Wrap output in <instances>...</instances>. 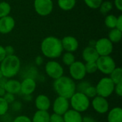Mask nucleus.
Wrapping results in <instances>:
<instances>
[{
  "label": "nucleus",
  "instance_id": "nucleus-1",
  "mask_svg": "<svg viewBox=\"0 0 122 122\" xmlns=\"http://www.w3.org/2000/svg\"><path fill=\"white\" fill-rule=\"evenodd\" d=\"M41 51L43 55L49 59H56L61 56L64 49L61 41L55 36H47L41 44Z\"/></svg>",
  "mask_w": 122,
  "mask_h": 122
},
{
  "label": "nucleus",
  "instance_id": "nucleus-2",
  "mask_svg": "<svg viewBox=\"0 0 122 122\" xmlns=\"http://www.w3.org/2000/svg\"><path fill=\"white\" fill-rule=\"evenodd\" d=\"M76 85L74 80L71 77L62 76L54 80L53 87L58 96L69 99L76 92Z\"/></svg>",
  "mask_w": 122,
  "mask_h": 122
},
{
  "label": "nucleus",
  "instance_id": "nucleus-3",
  "mask_svg": "<svg viewBox=\"0 0 122 122\" xmlns=\"http://www.w3.org/2000/svg\"><path fill=\"white\" fill-rule=\"evenodd\" d=\"M21 69V61L19 58L13 54L6 56L0 63V70L4 77L12 79L16 76Z\"/></svg>",
  "mask_w": 122,
  "mask_h": 122
},
{
  "label": "nucleus",
  "instance_id": "nucleus-4",
  "mask_svg": "<svg viewBox=\"0 0 122 122\" xmlns=\"http://www.w3.org/2000/svg\"><path fill=\"white\" fill-rule=\"evenodd\" d=\"M69 99V104L72 109L79 113L87 111L90 107L89 99L83 93L76 92Z\"/></svg>",
  "mask_w": 122,
  "mask_h": 122
},
{
  "label": "nucleus",
  "instance_id": "nucleus-5",
  "mask_svg": "<svg viewBox=\"0 0 122 122\" xmlns=\"http://www.w3.org/2000/svg\"><path fill=\"white\" fill-rule=\"evenodd\" d=\"M114 86L115 84L109 77H104L101 79L95 86L97 96H100L104 98L110 97L114 92Z\"/></svg>",
  "mask_w": 122,
  "mask_h": 122
},
{
  "label": "nucleus",
  "instance_id": "nucleus-6",
  "mask_svg": "<svg viewBox=\"0 0 122 122\" xmlns=\"http://www.w3.org/2000/svg\"><path fill=\"white\" fill-rule=\"evenodd\" d=\"M98 71L104 74L109 75L117 67L115 61L109 56H100L96 61Z\"/></svg>",
  "mask_w": 122,
  "mask_h": 122
},
{
  "label": "nucleus",
  "instance_id": "nucleus-7",
  "mask_svg": "<svg viewBox=\"0 0 122 122\" xmlns=\"http://www.w3.org/2000/svg\"><path fill=\"white\" fill-rule=\"evenodd\" d=\"M46 75L54 80L64 76V68L58 61L51 60L49 61L44 67Z\"/></svg>",
  "mask_w": 122,
  "mask_h": 122
},
{
  "label": "nucleus",
  "instance_id": "nucleus-8",
  "mask_svg": "<svg viewBox=\"0 0 122 122\" xmlns=\"http://www.w3.org/2000/svg\"><path fill=\"white\" fill-rule=\"evenodd\" d=\"M69 74L73 80L81 81L86 75L84 64L80 61H75L69 66Z\"/></svg>",
  "mask_w": 122,
  "mask_h": 122
},
{
  "label": "nucleus",
  "instance_id": "nucleus-9",
  "mask_svg": "<svg viewBox=\"0 0 122 122\" xmlns=\"http://www.w3.org/2000/svg\"><path fill=\"white\" fill-rule=\"evenodd\" d=\"M34 6L36 12L42 16H48L54 8L52 0H34Z\"/></svg>",
  "mask_w": 122,
  "mask_h": 122
},
{
  "label": "nucleus",
  "instance_id": "nucleus-10",
  "mask_svg": "<svg viewBox=\"0 0 122 122\" xmlns=\"http://www.w3.org/2000/svg\"><path fill=\"white\" fill-rule=\"evenodd\" d=\"M98 54L100 56H109L113 51V43L108 38H101L97 40L94 46Z\"/></svg>",
  "mask_w": 122,
  "mask_h": 122
},
{
  "label": "nucleus",
  "instance_id": "nucleus-11",
  "mask_svg": "<svg viewBox=\"0 0 122 122\" xmlns=\"http://www.w3.org/2000/svg\"><path fill=\"white\" fill-rule=\"evenodd\" d=\"M69 100L66 98L59 96L54 99L52 104L54 113L61 116H63L69 109Z\"/></svg>",
  "mask_w": 122,
  "mask_h": 122
},
{
  "label": "nucleus",
  "instance_id": "nucleus-12",
  "mask_svg": "<svg viewBox=\"0 0 122 122\" xmlns=\"http://www.w3.org/2000/svg\"><path fill=\"white\" fill-rule=\"evenodd\" d=\"M92 106L96 112L101 114H106L109 110V104L107 98L100 96H97L93 98Z\"/></svg>",
  "mask_w": 122,
  "mask_h": 122
},
{
  "label": "nucleus",
  "instance_id": "nucleus-13",
  "mask_svg": "<svg viewBox=\"0 0 122 122\" xmlns=\"http://www.w3.org/2000/svg\"><path fill=\"white\" fill-rule=\"evenodd\" d=\"M36 88V82L32 78H24L21 82L20 93L24 96L31 95L34 92Z\"/></svg>",
  "mask_w": 122,
  "mask_h": 122
},
{
  "label": "nucleus",
  "instance_id": "nucleus-14",
  "mask_svg": "<svg viewBox=\"0 0 122 122\" xmlns=\"http://www.w3.org/2000/svg\"><path fill=\"white\" fill-rule=\"evenodd\" d=\"M61 45L63 49L67 52H74L79 48V41L78 40L72 36H64L61 40Z\"/></svg>",
  "mask_w": 122,
  "mask_h": 122
},
{
  "label": "nucleus",
  "instance_id": "nucleus-15",
  "mask_svg": "<svg viewBox=\"0 0 122 122\" xmlns=\"http://www.w3.org/2000/svg\"><path fill=\"white\" fill-rule=\"evenodd\" d=\"M15 26V20L10 16L0 18V33L6 34L10 33Z\"/></svg>",
  "mask_w": 122,
  "mask_h": 122
},
{
  "label": "nucleus",
  "instance_id": "nucleus-16",
  "mask_svg": "<svg viewBox=\"0 0 122 122\" xmlns=\"http://www.w3.org/2000/svg\"><path fill=\"white\" fill-rule=\"evenodd\" d=\"M35 107L37 110L40 111H47L51 107V101L50 99L44 94H39L35 99Z\"/></svg>",
  "mask_w": 122,
  "mask_h": 122
},
{
  "label": "nucleus",
  "instance_id": "nucleus-17",
  "mask_svg": "<svg viewBox=\"0 0 122 122\" xmlns=\"http://www.w3.org/2000/svg\"><path fill=\"white\" fill-rule=\"evenodd\" d=\"M99 55L94 47L86 46L82 51V58L86 62H96Z\"/></svg>",
  "mask_w": 122,
  "mask_h": 122
},
{
  "label": "nucleus",
  "instance_id": "nucleus-18",
  "mask_svg": "<svg viewBox=\"0 0 122 122\" xmlns=\"http://www.w3.org/2000/svg\"><path fill=\"white\" fill-rule=\"evenodd\" d=\"M4 89L6 92L12 94L14 95L18 94L20 93L21 89V82L16 79H7L5 85Z\"/></svg>",
  "mask_w": 122,
  "mask_h": 122
},
{
  "label": "nucleus",
  "instance_id": "nucleus-19",
  "mask_svg": "<svg viewBox=\"0 0 122 122\" xmlns=\"http://www.w3.org/2000/svg\"><path fill=\"white\" fill-rule=\"evenodd\" d=\"M63 118L64 122H82L81 114L72 109H69L63 115Z\"/></svg>",
  "mask_w": 122,
  "mask_h": 122
},
{
  "label": "nucleus",
  "instance_id": "nucleus-20",
  "mask_svg": "<svg viewBox=\"0 0 122 122\" xmlns=\"http://www.w3.org/2000/svg\"><path fill=\"white\" fill-rule=\"evenodd\" d=\"M108 122H122V109L121 107H114L109 110L107 115Z\"/></svg>",
  "mask_w": 122,
  "mask_h": 122
},
{
  "label": "nucleus",
  "instance_id": "nucleus-21",
  "mask_svg": "<svg viewBox=\"0 0 122 122\" xmlns=\"http://www.w3.org/2000/svg\"><path fill=\"white\" fill-rule=\"evenodd\" d=\"M50 114L47 111L37 110L31 119V122H49Z\"/></svg>",
  "mask_w": 122,
  "mask_h": 122
},
{
  "label": "nucleus",
  "instance_id": "nucleus-22",
  "mask_svg": "<svg viewBox=\"0 0 122 122\" xmlns=\"http://www.w3.org/2000/svg\"><path fill=\"white\" fill-rule=\"evenodd\" d=\"M109 78L114 84L122 82V69L121 67H116L109 74Z\"/></svg>",
  "mask_w": 122,
  "mask_h": 122
},
{
  "label": "nucleus",
  "instance_id": "nucleus-23",
  "mask_svg": "<svg viewBox=\"0 0 122 122\" xmlns=\"http://www.w3.org/2000/svg\"><path fill=\"white\" fill-rule=\"evenodd\" d=\"M76 0H58V6L64 11L71 10L76 5Z\"/></svg>",
  "mask_w": 122,
  "mask_h": 122
},
{
  "label": "nucleus",
  "instance_id": "nucleus-24",
  "mask_svg": "<svg viewBox=\"0 0 122 122\" xmlns=\"http://www.w3.org/2000/svg\"><path fill=\"white\" fill-rule=\"evenodd\" d=\"M122 36V31L116 28L111 29L109 33V39L112 43H118L121 41Z\"/></svg>",
  "mask_w": 122,
  "mask_h": 122
},
{
  "label": "nucleus",
  "instance_id": "nucleus-25",
  "mask_svg": "<svg viewBox=\"0 0 122 122\" xmlns=\"http://www.w3.org/2000/svg\"><path fill=\"white\" fill-rule=\"evenodd\" d=\"M117 17L114 15V14H109L106 16L105 20H104V23L105 25L112 29L116 28V25H117Z\"/></svg>",
  "mask_w": 122,
  "mask_h": 122
},
{
  "label": "nucleus",
  "instance_id": "nucleus-26",
  "mask_svg": "<svg viewBox=\"0 0 122 122\" xmlns=\"http://www.w3.org/2000/svg\"><path fill=\"white\" fill-rule=\"evenodd\" d=\"M76 61L75 56L71 52H65L62 56V62L66 66H69Z\"/></svg>",
  "mask_w": 122,
  "mask_h": 122
},
{
  "label": "nucleus",
  "instance_id": "nucleus-27",
  "mask_svg": "<svg viewBox=\"0 0 122 122\" xmlns=\"http://www.w3.org/2000/svg\"><path fill=\"white\" fill-rule=\"evenodd\" d=\"M11 12V6L8 2H0V18L9 16Z\"/></svg>",
  "mask_w": 122,
  "mask_h": 122
},
{
  "label": "nucleus",
  "instance_id": "nucleus-28",
  "mask_svg": "<svg viewBox=\"0 0 122 122\" xmlns=\"http://www.w3.org/2000/svg\"><path fill=\"white\" fill-rule=\"evenodd\" d=\"M112 8H113V4L109 1H102V3L101 4V5L99 6L101 13L104 15L107 14V13H109L112 9Z\"/></svg>",
  "mask_w": 122,
  "mask_h": 122
},
{
  "label": "nucleus",
  "instance_id": "nucleus-29",
  "mask_svg": "<svg viewBox=\"0 0 122 122\" xmlns=\"http://www.w3.org/2000/svg\"><path fill=\"white\" fill-rule=\"evenodd\" d=\"M84 66L86 74H94L98 71L96 62H86Z\"/></svg>",
  "mask_w": 122,
  "mask_h": 122
},
{
  "label": "nucleus",
  "instance_id": "nucleus-30",
  "mask_svg": "<svg viewBox=\"0 0 122 122\" xmlns=\"http://www.w3.org/2000/svg\"><path fill=\"white\" fill-rule=\"evenodd\" d=\"M92 85L89 81H81L77 85H76V92H81L84 93L85 90L90 86Z\"/></svg>",
  "mask_w": 122,
  "mask_h": 122
},
{
  "label": "nucleus",
  "instance_id": "nucleus-31",
  "mask_svg": "<svg viewBox=\"0 0 122 122\" xmlns=\"http://www.w3.org/2000/svg\"><path fill=\"white\" fill-rule=\"evenodd\" d=\"M9 108V104L4 99L3 97H0V117L5 115Z\"/></svg>",
  "mask_w": 122,
  "mask_h": 122
},
{
  "label": "nucleus",
  "instance_id": "nucleus-32",
  "mask_svg": "<svg viewBox=\"0 0 122 122\" xmlns=\"http://www.w3.org/2000/svg\"><path fill=\"white\" fill-rule=\"evenodd\" d=\"M83 94H84L89 99H93V98H94L95 97L97 96V92L96 87L92 86V85H90L85 90V92Z\"/></svg>",
  "mask_w": 122,
  "mask_h": 122
},
{
  "label": "nucleus",
  "instance_id": "nucleus-33",
  "mask_svg": "<svg viewBox=\"0 0 122 122\" xmlns=\"http://www.w3.org/2000/svg\"><path fill=\"white\" fill-rule=\"evenodd\" d=\"M87 6L91 9H99L103 0H84Z\"/></svg>",
  "mask_w": 122,
  "mask_h": 122
},
{
  "label": "nucleus",
  "instance_id": "nucleus-34",
  "mask_svg": "<svg viewBox=\"0 0 122 122\" xmlns=\"http://www.w3.org/2000/svg\"><path fill=\"white\" fill-rule=\"evenodd\" d=\"M49 122H64V120L63 116L53 113L52 114L50 115Z\"/></svg>",
  "mask_w": 122,
  "mask_h": 122
},
{
  "label": "nucleus",
  "instance_id": "nucleus-35",
  "mask_svg": "<svg viewBox=\"0 0 122 122\" xmlns=\"http://www.w3.org/2000/svg\"><path fill=\"white\" fill-rule=\"evenodd\" d=\"M12 122H31V119L25 115H20L16 117Z\"/></svg>",
  "mask_w": 122,
  "mask_h": 122
},
{
  "label": "nucleus",
  "instance_id": "nucleus-36",
  "mask_svg": "<svg viewBox=\"0 0 122 122\" xmlns=\"http://www.w3.org/2000/svg\"><path fill=\"white\" fill-rule=\"evenodd\" d=\"M3 98L9 104H11V103H13L15 101V96L14 94L8 93V92H6L5 94V95L3 97Z\"/></svg>",
  "mask_w": 122,
  "mask_h": 122
},
{
  "label": "nucleus",
  "instance_id": "nucleus-37",
  "mask_svg": "<svg viewBox=\"0 0 122 122\" xmlns=\"http://www.w3.org/2000/svg\"><path fill=\"white\" fill-rule=\"evenodd\" d=\"M11 107L12 110H14V112H18V111L21 110V109L22 107V104L20 102L14 101L13 103L11 104Z\"/></svg>",
  "mask_w": 122,
  "mask_h": 122
},
{
  "label": "nucleus",
  "instance_id": "nucleus-38",
  "mask_svg": "<svg viewBox=\"0 0 122 122\" xmlns=\"http://www.w3.org/2000/svg\"><path fill=\"white\" fill-rule=\"evenodd\" d=\"M114 92L116 93V94L118 97H122V82L115 84Z\"/></svg>",
  "mask_w": 122,
  "mask_h": 122
},
{
  "label": "nucleus",
  "instance_id": "nucleus-39",
  "mask_svg": "<svg viewBox=\"0 0 122 122\" xmlns=\"http://www.w3.org/2000/svg\"><path fill=\"white\" fill-rule=\"evenodd\" d=\"M4 49H5V52H6V56L13 55L14 53V49L12 46H10V45L6 46V47H4Z\"/></svg>",
  "mask_w": 122,
  "mask_h": 122
},
{
  "label": "nucleus",
  "instance_id": "nucleus-40",
  "mask_svg": "<svg viewBox=\"0 0 122 122\" xmlns=\"http://www.w3.org/2000/svg\"><path fill=\"white\" fill-rule=\"evenodd\" d=\"M116 29H117L120 31H122V15H119L117 17Z\"/></svg>",
  "mask_w": 122,
  "mask_h": 122
},
{
  "label": "nucleus",
  "instance_id": "nucleus-41",
  "mask_svg": "<svg viewBox=\"0 0 122 122\" xmlns=\"http://www.w3.org/2000/svg\"><path fill=\"white\" fill-rule=\"evenodd\" d=\"M6 56V52H5V49L4 47L0 45V63L4 59V58Z\"/></svg>",
  "mask_w": 122,
  "mask_h": 122
},
{
  "label": "nucleus",
  "instance_id": "nucleus-42",
  "mask_svg": "<svg viewBox=\"0 0 122 122\" xmlns=\"http://www.w3.org/2000/svg\"><path fill=\"white\" fill-rule=\"evenodd\" d=\"M114 5L116 8L122 11V0H114Z\"/></svg>",
  "mask_w": 122,
  "mask_h": 122
},
{
  "label": "nucleus",
  "instance_id": "nucleus-43",
  "mask_svg": "<svg viewBox=\"0 0 122 122\" xmlns=\"http://www.w3.org/2000/svg\"><path fill=\"white\" fill-rule=\"evenodd\" d=\"M82 122H97V121L90 116H86L82 117Z\"/></svg>",
  "mask_w": 122,
  "mask_h": 122
},
{
  "label": "nucleus",
  "instance_id": "nucleus-44",
  "mask_svg": "<svg viewBox=\"0 0 122 122\" xmlns=\"http://www.w3.org/2000/svg\"><path fill=\"white\" fill-rule=\"evenodd\" d=\"M35 63L37 66H40L43 63V59L40 56H37L35 59Z\"/></svg>",
  "mask_w": 122,
  "mask_h": 122
},
{
  "label": "nucleus",
  "instance_id": "nucleus-45",
  "mask_svg": "<svg viewBox=\"0 0 122 122\" xmlns=\"http://www.w3.org/2000/svg\"><path fill=\"white\" fill-rule=\"evenodd\" d=\"M7 79H8L5 78V77H4V76L0 79V87H4V85H5V84H6Z\"/></svg>",
  "mask_w": 122,
  "mask_h": 122
},
{
  "label": "nucleus",
  "instance_id": "nucleus-46",
  "mask_svg": "<svg viewBox=\"0 0 122 122\" xmlns=\"http://www.w3.org/2000/svg\"><path fill=\"white\" fill-rule=\"evenodd\" d=\"M6 93L4 87H0V97H3Z\"/></svg>",
  "mask_w": 122,
  "mask_h": 122
},
{
  "label": "nucleus",
  "instance_id": "nucleus-47",
  "mask_svg": "<svg viewBox=\"0 0 122 122\" xmlns=\"http://www.w3.org/2000/svg\"><path fill=\"white\" fill-rule=\"evenodd\" d=\"M2 77H3V75H2V73H1V70H0V79H1Z\"/></svg>",
  "mask_w": 122,
  "mask_h": 122
}]
</instances>
